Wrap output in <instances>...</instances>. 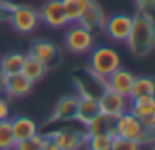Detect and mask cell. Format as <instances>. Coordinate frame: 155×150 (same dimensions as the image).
Segmentation results:
<instances>
[{"mask_svg":"<svg viewBox=\"0 0 155 150\" xmlns=\"http://www.w3.org/2000/svg\"><path fill=\"white\" fill-rule=\"evenodd\" d=\"M116 136L137 141L143 147L155 143V130H148L139 118L130 112H124L116 118Z\"/></svg>","mask_w":155,"mask_h":150,"instance_id":"cell-2","label":"cell"},{"mask_svg":"<svg viewBox=\"0 0 155 150\" xmlns=\"http://www.w3.org/2000/svg\"><path fill=\"white\" fill-rule=\"evenodd\" d=\"M11 118V107H9V101L5 98L0 96V121L2 119H9Z\"/></svg>","mask_w":155,"mask_h":150,"instance_id":"cell-29","label":"cell"},{"mask_svg":"<svg viewBox=\"0 0 155 150\" xmlns=\"http://www.w3.org/2000/svg\"><path fill=\"white\" fill-rule=\"evenodd\" d=\"M2 83H4V92L9 98H25L33 90V85H35L22 73L13 76H2Z\"/></svg>","mask_w":155,"mask_h":150,"instance_id":"cell-14","label":"cell"},{"mask_svg":"<svg viewBox=\"0 0 155 150\" xmlns=\"http://www.w3.org/2000/svg\"><path fill=\"white\" fill-rule=\"evenodd\" d=\"M43 141H45V134H36L25 141H18L13 150H43Z\"/></svg>","mask_w":155,"mask_h":150,"instance_id":"cell-25","label":"cell"},{"mask_svg":"<svg viewBox=\"0 0 155 150\" xmlns=\"http://www.w3.org/2000/svg\"><path fill=\"white\" fill-rule=\"evenodd\" d=\"M110 150H143V145H139L137 141H132V139H128V138L114 136Z\"/></svg>","mask_w":155,"mask_h":150,"instance_id":"cell-26","label":"cell"},{"mask_svg":"<svg viewBox=\"0 0 155 150\" xmlns=\"http://www.w3.org/2000/svg\"><path fill=\"white\" fill-rule=\"evenodd\" d=\"M141 96H155V76H135L130 90V100L132 98H141Z\"/></svg>","mask_w":155,"mask_h":150,"instance_id":"cell-19","label":"cell"},{"mask_svg":"<svg viewBox=\"0 0 155 150\" xmlns=\"http://www.w3.org/2000/svg\"><path fill=\"white\" fill-rule=\"evenodd\" d=\"M63 43L72 54H85L90 53V49L96 45V36L88 29H85L81 24L72 22L71 26H65V35H63Z\"/></svg>","mask_w":155,"mask_h":150,"instance_id":"cell-4","label":"cell"},{"mask_svg":"<svg viewBox=\"0 0 155 150\" xmlns=\"http://www.w3.org/2000/svg\"><path fill=\"white\" fill-rule=\"evenodd\" d=\"M105 13L101 9V5L96 2V0H88L85 11L81 13L78 24H81L85 29H88L90 33H97V31H103V26H105Z\"/></svg>","mask_w":155,"mask_h":150,"instance_id":"cell-12","label":"cell"},{"mask_svg":"<svg viewBox=\"0 0 155 150\" xmlns=\"http://www.w3.org/2000/svg\"><path fill=\"white\" fill-rule=\"evenodd\" d=\"M87 134H108V136H116V118L99 114L96 116L87 127H85Z\"/></svg>","mask_w":155,"mask_h":150,"instance_id":"cell-18","label":"cell"},{"mask_svg":"<svg viewBox=\"0 0 155 150\" xmlns=\"http://www.w3.org/2000/svg\"><path fill=\"white\" fill-rule=\"evenodd\" d=\"M128 112L134 114L135 118H144L148 114L155 112V96H141V98H132L130 100V109Z\"/></svg>","mask_w":155,"mask_h":150,"instance_id":"cell-21","label":"cell"},{"mask_svg":"<svg viewBox=\"0 0 155 150\" xmlns=\"http://www.w3.org/2000/svg\"><path fill=\"white\" fill-rule=\"evenodd\" d=\"M141 119V123L148 128V130H155V112L148 114V116H144V118H139Z\"/></svg>","mask_w":155,"mask_h":150,"instance_id":"cell-30","label":"cell"},{"mask_svg":"<svg viewBox=\"0 0 155 150\" xmlns=\"http://www.w3.org/2000/svg\"><path fill=\"white\" fill-rule=\"evenodd\" d=\"M87 4H88V0H61V5H63V11H65V16L69 20V24L79 20Z\"/></svg>","mask_w":155,"mask_h":150,"instance_id":"cell-22","label":"cell"},{"mask_svg":"<svg viewBox=\"0 0 155 150\" xmlns=\"http://www.w3.org/2000/svg\"><path fill=\"white\" fill-rule=\"evenodd\" d=\"M47 136L58 145L60 150H83L85 143H87V130L79 132V130L69 128V127H61Z\"/></svg>","mask_w":155,"mask_h":150,"instance_id":"cell-9","label":"cell"},{"mask_svg":"<svg viewBox=\"0 0 155 150\" xmlns=\"http://www.w3.org/2000/svg\"><path fill=\"white\" fill-rule=\"evenodd\" d=\"M16 145L13 130H11V121L2 119L0 121V150H13Z\"/></svg>","mask_w":155,"mask_h":150,"instance_id":"cell-24","label":"cell"},{"mask_svg":"<svg viewBox=\"0 0 155 150\" xmlns=\"http://www.w3.org/2000/svg\"><path fill=\"white\" fill-rule=\"evenodd\" d=\"M121 67V56L116 49L108 45H94L90 49V58H88V71L97 78H107L112 74L116 69Z\"/></svg>","mask_w":155,"mask_h":150,"instance_id":"cell-3","label":"cell"},{"mask_svg":"<svg viewBox=\"0 0 155 150\" xmlns=\"http://www.w3.org/2000/svg\"><path fill=\"white\" fill-rule=\"evenodd\" d=\"M15 4H7V0H0V22L9 20V13Z\"/></svg>","mask_w":155,"mask_h":150,"instance_id":"cell-28","label":"cell"},{"mask_svg":"<svg viewBox=\"0 0 155 150\" xmlns=\"http://www.w3.org/2000/svg\"><path fill=\"white\" fill-rule=\"evenodd\" d=\"M13 29L20 35H29L33 33L40 24V15L36 9L29 7V5H18L15 4L11 13H9V20H7Z\"/></svg>","mask_w":155,"mask_h":150,"instance_id":"cell-5","label":"cell"},{"mask_svg":"<svg viewBox=\"0 0 155 150\" xmlns=\"http://www.w3.org/2000/svg\"><path fill=\"white\" fill-rule=\"evenodd\" d=\"M83 150H87V148H83Z\"/></svg>","mask_w":155,"mask_h":150,"instance_id":"cell-32","label":"cell"},{"mask_svg":"<svg viewBox=\"0 0 155 150\" xmlns=\"http://www.w3.org/2000/svg\"><path fill=\"white\" fill-rule=\"evenodd\" d=\"M2 76H4V74H2V69H0V81H2Z\"/></svg>","mask_w":155,"mask_h":150,"instance_id":"cell-31","label":"cell"},{"mask_svg":"<svg viewBox=\"0 0 155 150\" xmlns=\"http://www.w3.org/2000/svg\"><path fill=\"white\" fill-rule=\"evenodd\" d=\"M130 29H132V16L126 13H114L108 18H105L103 31L116 43H126Z\"/></svg>","mask_w":155,"mask_h":150,"instance_id":"cell-7","label":"cell"},{"mask_svg":"<svg viewBox=\"0 0 155 150\" xmlns=\"http://www.w3.org/2000/svg\"><path fill=\"white\" fill-rule=\"evenodd\" d=\"M11 121V130H13V136H15V141H25L33 136H36L40 132L38 123L29 118V116H13L9 118Z\"/></svg>","mask_w":155,"mask_h":150,"instance_id":"cell-15","label":"cell"},{"mask_svg":"<svg viewBox=\"0 0 155 150\" xmlns=\"http://www.w3.org/2000/svg\"><path fill=\"white\" fill-rule=\"evenodd\" d=\"M78 111V94H67L58 100L54 111L49 118V123H71L76 121Z\"/></svg>","mask_w":155,"mask_h":150,"instance_id":"cell-11","label":"cell"},{"mask_svg":"<svg viewBox=\"0 0 155 150\" xmlns=\"http://www.w3.org/2000/svg\"><path fill=\"white\" fill-rule=\"evenodd\" d=\"M135 4H137L139 11L155 15V0H135Z\"/></svg>","mask_w":155,"mask_h":150,"instance_id":"cell-27","label":"cell"},{"mask_svg":"<svg viewBox=\"0 0 155 150\" xmlns=\"http://www.w3.org/2000/svg\"><path fill=\"white\" fill-rule=\"evenodd\" d=\"M27 54H31L36 60H40L43 65H47V69H54L61 62V49L54 42L43 40V38H38V40H35L31 43V49H29Z\"/></svg>","mask_w":155,"mask_h":150,"instance_id":"cell-6","label":"cell"},{"mask_svg":"<svg viewBox=\"0 0 155 150\" xmlns=\"http://www.w3.org/2000/svg\"><path fill=\"white\" fill-rule=\"evenodd\" d=\"M97 105H99V112L110 118H117L121 114L128 112L130 109V98L121 96L114 90L105 89L99 96H97Z\"/></svg>","mask_w":155,"mask_h":150,"instance_id":"cell-8","label":"cell"},{"mask_svg":"<svg viewBox=\"0 0 155 150\" xmlns=\"http://www.w3.org/2000/svg\"><path fill=\"white\" fill-rule=\"evenodd\" d=\"M126 45L135 58H146L155 49V15L137 11L132 16V29Z\"/></svg>","mask_w":155,"mask_h":150,"instance_id":"cell-1","label":"cell"},{"mask_svg":"<svg viewBox=\"0 0 155 150\" xmlns=\"http://www.w3.org/2000/svg\"><path fill=\"white\" fill-rule=\"evenodd\" d=\"M22 74L25 76L29 81H33V83H38L41 81L45 74L49 73V69H47V65H43L40 60H36L35 56H31V54H25V58H24V65H22V71H20Z\"/></svg>","mask_w":155,"mask_h":150,"instance_id":"cell-17","label":"cell"},{"mask_svg":"<svg viewBox=\"0 0 155 150\" xmlns=\"http://www.w3.org/2000/svg\"><path fill=\"white\" fill-rule=\"evenodd\" d=\"M99 105L97 98L88 96V94H78V111H76V121L79 125L87 127L96 116H99Z\"/></svg>","mask_w":155,"mask_h":150,"instance_id":"cell-16","label":"cell"},{"mask_svg":"<svg viewBox=\"0 0 155 150\" xmlns=\"http://www.w3.org/2000/svg\"><path fill=\"white\" fill-rule=\"evenodd\" d=\"M38 15L40 20L52 29H63L69 24L65 11H63V5H61V0H45L41 9L38 11Z\"/></svg>","mask_w":155,"mask_h":150,"instance_id":"cell-10","label":"cell"},{"mask_svg":"<svg viewBox=\"0 0 155 150\" xmlns=\"http://www.w3.org/2000/svg\"><path fill=\"white\" fill-rule=\"evenodd\" d=\"M134 73H130L128 69H123L119 67L116 69L112 74H108L105 78V89L108 90H114L121 96H130V90H132V83H134Z\"/></svg>","mask_w":155,"mask_h":150,"instance_id":"cell-13","label":"cell"},{"mask_svg":"<svg viewBox=\"0 0 155 150\" xmlns=\"http://www.w3.org/2000/svg\"><path fill=\"white\" fill-rule=\"evenodd\" d=\"M24 58H25L24 53H7L5 56H2V58H0V69H2V74L4 76L18 74V73L22 71Z\"/></svg>","mask_w":155,"mask_h":150,"instance_id":"cell-20","label":"cell"},{"mask_svg":"<svg viewBox=\"0 0 155 150\" xmlns=\"http://www.w3.org/2000/svg\"><path fill=\"white\" fill-rule=\"evenodd\" d=\"M112 139L114 136L108 134H87V150H110L112 147Z\"/></svg>","mask_w":155,"mask_h":150,"instance_id":"cell-23","label":"cell"}]
</instances>
